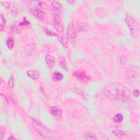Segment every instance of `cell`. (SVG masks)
I'll return each instance as SVG.
<instances>
[{"instance_id": "9", "label": "cell", "mask_w": 140, "mask_h": 140, "mask_svg": "<svg viewBox=\"0 0 140 140\" xmlns=\"http://www.w3.org/2000/svg\"><path fill=\"white\" fill-rule=\"evenodd\" d=\"M27 75L32 79H37L39 76V73L37 70H29L27 71Z\"/></svg>"}, {"instance_id": "14", "label": "cell", "mask_w": 140, "mask_h": 140, "mask_svg": "<svg viewBox=\"0 0 140 140\" xmlns=\"http://www.w3.org/2000/svg\"><path fill=\"white\" fill-rule=\"evenodd\" d=\"M58 39H59V41L60 42V43L62 44V46H63L65 48H68L69 44L65 37H63V36H60V37H59Z\"/></svg>"}, {"instance_id": "25", "label": "cell", "mask_w": 140, "mask_h": 140, "mask_svg": "<svg viewBox=\"0 0 140 140\" xmlns=\"http://www.w3.org/2000/svg\"><path fill=\"white\" fill-rule=\"evenodd\" d=\"M8 140H13V139H14V140H16L17 139L16 138V137H14V136H11L10 137H9L8 139H7Z\"/></svg>"}, {"instance_id": "7", "label": "cell", "mask_w": 140, "mask_h": 140, "mask_svg": "<svg viewBox=\"0 0 140 140\" xmlns=\"http://www.w3.org/2000/svg\"><path fill=\"white\" fill-rule=\"evenodd\" d=\"M32 13H33L34 16L35 17H36L37 18L40 20L43 21L47 17L46 13L41 9L37 10V11H35L34 12H32Z\"/></svg>"}, {"instance_id": "2", "label": "cell", "mask_w": 140, "mask_h": 140, "mask_svg": "<svg viewBox=\"0 0 140 140\" xmlns=\"http://www.w3.org/2000/svg\"><path fill=\"white\" fill-rule=\"evenodd\" d=\"M125 19L126 24L129 27L132 36L136 38L138 37L139 36L140 29L139 24H137V21L129 15H126Z\"/></svg>"}, {"instance_id": "18", "label": "cell", "mask_w": 140, "mask_h": 140, "mask_svg": "<svg viewBox=\"0 0 140 140\" xmlns=\"http://www.w3.org/2000/svg\"><path fill=\"white\" fill-rule=\"evenodd\" d=\"M52 5L55 9L57 10V11H59V10L62 8V6L58 1H55L52 2Z\"/></svg>"}, {"instance_id": "13", "label": "cell", "mask_w": 140, "mask_h": 140, "mask_svg": "<svg viewBox=\"0 0 140 140\" xmlns=\"http://www.w3.org/2000/svg\"><path fill=\"white\" fill-rule=\"evenodd\" d=\"M123 119H124V117L121 113L117 114L113 117L114 121L116 122H117V123L121 122L122 121H123Z\"/></svg>"}, {"instance_id": "21", "label": "cell", "mask_w": 140, "mask_h": 140, "mask_svg": "<svg viewBox=\"0 0 140 140\" xmlns=\"http://www.w3.org/2000/svg\"><path fill=\"white\" fill-rule=\"evenodd\" d=\"M46 34L47 36H56V34L55 33V32L52 31L51 30H50L49 29H47L46 31Z\"/></svg>"}, {"instance_id": "19", "label": "cell", "mask_w": 140, "mask_h": 140, "mask_svg": "<svg viewBox=\"0 0 140 140\" xmlns=\"http://www.w3.org/2000/svg\"><path fill=\"white\" fill-rule=\"evenodd\" d=\"M6 23V19H5V18L3 15L1 14V26H0V27H1V31L3 30Z\"/></svg>"}, {"instance_id": "26", "label": "cell", "mask_w": 140, "mask_h": 140, "mask_svg": "<svg viewBox=\"0 0 140 140\" xmlns=\"http://www.w3.org/2000/svg\"><path fill=\"white\" fill-rule=\"evenodd\" d=\"M68 2H69L70 3H74L75 1H67Z\"/></svg>"}, {"instance_id": "1", "label": "cell", "mask_w": 140, "mask_h": 140, "mask_svg": "<svg viewBox=\"0 0 140 140\" xmlns=\"http://www.w3.org/2000/svg\"><path fill=\"white\" fill-rule=\"evenodd\" d=\"M32 125L34 129L37 131L39 135L44 138L52 139L54 138V135L51 129L43 125L41 122L35 119H32Z\"/></svg>"}, {"instance_id": "23", "label": "cell", "mask_w": 140, "mask_h": 140, "mask_svg": "<svg viewBox=\"0 0 140 140\" xmlns=\"http://www.w3.org/2000/svg\"><path fill=\"white\" fill-rule=\"evenodd\" d=\"M29 24V21H27L26 19H24V21H22L21 23L20 24V25H22V26H27V25Z\"/></svg>"}, {"instance_id": "22", "label": "cell", "mask_w": 140, "mask_h": 140, "mask_svg": "<svg viewBox=\"0 0 140 140\" xmlns=\"http://www.w3.org/2000/svg\"><path fill=\"white\" fill-rule=\"evenodd\" d=\"M4 136V129H3L1 127V130H0V139L3 140Z\"/></svg>"}, {"instance_id": "10", "label": "cell", "mask_w": 140, "mask_h": 140, "mask_svg": "<svg viewBox=\"0 0 140 140\" xmlns=\"http://www.w3.org/2000/svg\"><path fill=\"white\" fill-rule=\"evenodd\" d=\"M45 59H46V62L49 68H52L55 64V59L54 56L51 55H47Z\"/></svg>"}, {"instance_id": "15", "label": "cell", "mask_w": 140, "mask_h": 140, "mask_svg": "<svg viewBox=\"0 0 140 140\" xmlns=\"http://www.w3.org/2000/svg\"><path fill=\"white\" fill-rule=\"evenodd\" d=\"M6 44L9 49H11L13 48L14 46V41L13 38H12V37H9V38L7 40Z\"/></svg>"}, {"instance_id": "11", "label": "cell", "mask_w": 140, "mask_h": 140, "mask_svg": "<svg viewBox=\"0 0 140 140\" xmlns=\"http://www.w3.org/2000/svg\"><path fill=\"white\" fill-rule=\"evenodd\" d=\"M64 76L62 73L58 72H55L52 74V79L55 81H60L63 79Z\"/></svg>"}, {"instance_id": "12", "label": "cell", "mask_w": 140, "mask_h": 140, "mask_svg": "<svg viewBox=\"0 0 140 140\" xmlns=\"http://www.w3.org/2000/svg\"><path fill=\"white\" fill-rule=\"evenodd\" d=\"M59 62L60 65V66L62 67V69L65 70V71H68V69H67V65L66 64L65 59L64 57L60 56L59 57Z\"/></svg>"}, {"instance_id": "20", "label": "cell", "mask_w": 140, "mask_h": 140, "mask_svg": "<svg viewBox=\"0 0 140 140\" xmlns=\"http://www.w3.org/2000/svg\"><path fill=\"white\" fill-rule=\"evenodd\" d=\"M8 86L10 88L13 89L14 86V77L13 76H11L9 78V79L8 82Z\"/></svg>"}, {"instance_id": "17", "label": "cell", "mask_w": 140, "mask_h": 140, "mask_svg": "<svg viewBox=\"0 0 140 140\" xmlns=\"http://www.w3.org/2000/svg\"><path fill=\"white\" fill-rule=\"evenodd\" d=\"M112 131H113V133L115 135V136H117V137H122L125 135L123 131L120 130L118 129L113 130Z\"/></svg>"}, {"instance_id": "6", "label": "cell", "mask_w": 140, "mask_h": 140, "mask_svg": "<svg viewBox=\"0 0 140 140\" xmlns=\"http://www.w3.org/2000/svg\"><path fill=\"white\" fill-rule=\"evenodd\" d=\"M58 14L54 15V27L59 32H62L64 31V26L62 25V23L60 20Z\"/></svg>"}, {"instance_id": "8", "label": "cell", "mask_w": 140, "mask_h": 140, "mask_svg": "<svg viewBox=\"0 0 140 140\" xmlns=\"http://www.w3.org/2000/svg\"><path fill=\"white\" fill-rule=\"evenodd\" d=\"M50 112L52 116L57 118H61L62 117L61 111L56 107H51L50 108Z\"/></svg>"}, {"instance_id": "24", "label": "cell", "mask_w": 140, "mask_h": 140, "mask_svg": "<svg viewBox=\"0 0 140 140\" xmlns=\"http://www.w3.org/2000/svg\"><path fill=\"white\" fill-rule=\"evenodd\" d=\"M139 91L137 89H135L134 91L133 95L135 97H138L139 96Z\"/></svg>"}, {"instance_id": "5", "label": "cell", "mask_w": 140, "mask_h": 140, "mask_svg": "<svg viewBox=\"0 0 140 140\" xmlns=\"http://www.w3.org/2000/svg\"><path fill=\"white\" fill-rule=\"evenodd\" d=\"M42 4H43V2L42 1H32L29 3L28 8L31 12H34L35 11L41 9Z\"/></svg>"}, {"instance_id": "4", "label": "cell", "mask_w": 140, "mask_h": 140, "mask_svg": "<svg viewBox=\"0 0 140 140\" xmlns=\"http://www.w3.org/2000/svg\"><path fill=\"white\" fill-rule=\"evenodd\" d=\"M67 37L69 41L71 42H73L76 38V33L74 30L73 22H71L70 23L68 29L67 31Z\"/></svg>"}, {"instance_id": "16", "label": "cell", "mask_w": 140, "mask_h": 140, "mask_svg": "<svg viewBox=\"0 0 140 140\" xmlns=\"http://www.w3.org/2000/svg\"><path fill=\"white\" fill-rule=\"evenodd\" d=\"M85 139L86 140H96L97 139V138L96 137V136L94 134L91 133V132H86L85 134Z\"/></svg>"}, {"instance_id": "3", "label": "cell", "mask_w": 140, "mask_h": 140, "mask_svg": "<svg viewBox=\"0 0 140 140\" xmlns=\"http://www.w3.org/2000/svg\"><path fill=\"white\" fill-rule=\"evenodd\" d=\"M73 75L75 78L83 82H87L90 79L89 76L87 74L86 72L83 70H79L74 72Z\"/></svg>"}]
</instances>
